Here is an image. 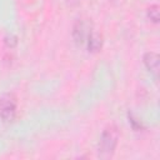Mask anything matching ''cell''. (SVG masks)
Returning a JSON list of instances; mask_svg holds the SVG:
<instances>
[{
	"mask_svg": "<svg viewBox=\"0 0 160 160\" xmlns=\"http://www.w3.org/2000/svg\"><path fill=\"white\" fill-rule=\"evenodd\" d=\"M158 9L159 8L156 5H154V6H151V8L148 9V16L150 18V20L152 22H158L159 21V10Z\"/></svg>",
	"mask_w": 160,
	"mask_h": 160,
	"instance_id": "cell-6",
	"label": "cell"
},
{
	"mask_svg": "<svg viewBox=\"0 0 160 160\" xmlns=\"http://www.w3.org/2000/svg\"><path fill=\"white\" fill-rule=\"evenodd\" d=\"M16 115V100L12 95L6 94L0 99V116L4 122H12Z\"/></svg>",
	"mask_w": 160,
	"mask_h": 160,
	"instance_id": "cell-2",
	"label": "cell"
},
{
	"mask_svg": "<svg viewBox=\"0 0 160 160\" xmlns=\"http://www.w3.org/2000/svg\"><path fill=\"white\" fill-rule=\"evenodd\" d=\"M72 36L78 44H81L85 41V39L89 36V34H88V28L84 21H78L75 24L74 30H72Z\"/></svg>",
	"mask_w": 160,
	"mask_h": 160,
	"instance_id": "cell-4",
	"label": "cell"
},
{
	"mask_svg": "<svg viewBox=\"0 0 160 160\" xmlns=\"http://www.w3.org/2000/svg\"><path fill=\"white\" fill-rule=\"evenodd\" d=\"M118 132L114 128H108L102 131L99 142V155L101 158H110L116 148Z\"/></svg>",
	"mask_w": 160,
	"mask_h": 160,
	"instance_id": "cell-1",
	"label": "cell"
},
{
	"mask_svg": "<svg viewBox=\"0 0 160 160\" xmlns=\"http://www.w3.org/2000/svg\"><path fill=\"white\" fill-rule=\"evenodd\" d=\"M88 48L89 51H98L101 48V36L96 32L89 34L88 36Z\"/></svg>",
	"mask_w": 160,
	"mask_h": 160,
	"instance_id": "cell-5",
	"label": "cell"
},
{
	"mask_svg": "<svg viewBox=\"0 0 160 160\" xmlns=\"http://www.w3.org/2000/svg\"><path fill=\"white\" fill-rule=\"evenodd\" d=\"M144 64L150 72H152L155 76L158 75V72H159V56L155 52H146L144 55Z\"/></svg>",
	"mask_w": 160,
	"mask_h": 160,
	"instance_id": "cell-3",
	"label": "cell"
},
{
	"mask_svg": "<svg viewBox=\"0 0 160 160\" xmlns=\"http://www.w3.org/2000/svg\"><path fill=\"white\" fill-rule=\"evenodd\" d=\"M112 1H115V0H112Z\"/></svg>",
	"mask_w": 160,
	"mask_h": 160,
	"instance_id": "cell-7",
	"label": "cell"
}]
</instances>
